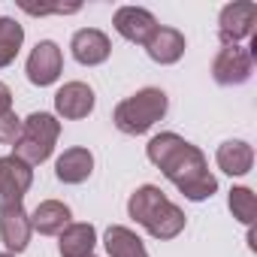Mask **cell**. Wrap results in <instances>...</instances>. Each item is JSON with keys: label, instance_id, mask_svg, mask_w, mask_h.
Here are the masks:
<instances>
[{"label": "cell", "instance_id": "cell-15", "mask_svg": "<svg viewBox=\"0 0 257 257\" xmlns=\"http://www.w3.org/2000/svg\"><path fill=\"white\" fill-rule=\"evenodd\" d=\"M215 161H218L221 173H227V176H245L254 167V149L248 143H242V140H227V143L218 146Z\"/></svg>", "mask_w": 257, "mask_h": 257}, {"label": "cell", "instance_id": "cell-25", "mask_svg": "<svg viewBox=\"0 0 257 257\" xmlns=\"http://www.w3.org/2000/svg\"><path fill=\"white\" fill-rule=\"evenodd\" d=\"M91 257H94V254H91Z\"/></svg>", "mask_w": 257, "mask_h": 257}, {"label": "cell", "instance_id": "cell-8", "mask_svg": "<svg viewBox=\"0 0 257 257\" xmlns=\"http://www.w3.org/2000/svg\"><path fill=\"white\" fill-rule=\"evenodd\" d=\"M61 70H64V55H61V49H58L52 40L37 43V49H34L31 58H28V79H31L34 85L46 88V85L58 82Z\"/></svg>", "mask_w": 257, "mask_h": 257}, {"label": "cell", "instance_id": "cell-4", "mask_svg": "<svg viewBox=\"0 0 257 257\" xmlns=\"http://www.w3.org/2000/svg\"><path fill=\"white\" fill-rule=\"evenodd\" d=\"M61 134V121L49 112H31L22 121V134L16 140V158L25 161L28 167H37L52 158L55 143Z\"/></svg>", "mask_w": 257, "mask_h": 257}, {"label": "cell", "instance_id": "cell-6", "mask_svg": "<svg viewBox=\"0 0 257 257\" xmlns=\"http://www.w3.org/2000/svg\"><path fill=\"white\" fill-rule=\"evenodd\" d=\"M31 182H34V170L25 161H19L16 155L0 158V209L22 206Z\"/></svg>", "mask_w": 257, "mask_h": 257}, {"label": "cell", "instance_id": "cell-5", "mask_svg": "<svg viewBox=\"0 0 257 257\" xmlns=\"http://www.w3.org/2000/svg\"><path fill=\"white\" fill-rule=\"evenodd\" d=\"M254 25H257V4L236 0V4H227L218 16V37L224 46H239V40L254 37Z\"/></svg>", "mask_w": 257, "mask_h": 257}, {"label": "cell", "instance_id": "cell-22", "mask_svg": "<svg viewBox=\"0 0 257 257\" xmlns=\"http://www.w3.org/2000/svg\"><path fill=\"white\" fill-rule=\"evenodd\" d=\"M19 134H22V118L13 109L4 112L0 115V146H16Z\"/></svg>", "mask_w": 257, "mask_h": 257}, {"label": "cell", "instance_id": "cell-1", "mask_svg": "<svg viewBox=\"0 0 257 257\" xmlns=\"http://www.w3.org/2000/svg\"><path fill=\"white\" fill-rule=\"evenodd\" d=\"M146 155L188 200L203 203L218 191V179L212 176L206 155L188 140H182L179 134H158L149 143Z\"/></svg>", "mask_w": 257, "mask_h": 257}, {"label": "cell", "instance_id": "cell-24", "mask_svg": "<svg viewBox=\"0 0 257 257\" xmlns=\"http://www.w3.org/2000/svg\"><path fill=\"white\" fill-rule=\"evenodd\" d=\"M0 257H16V254H10V251H0Z\"/></svg>", "mask_w": 257, "mask_h": 257}, {"label": "cell", "instance_id": "cell-16", "mask_svg": "<svg viewBox=\"0 0 257 257\" xmlns=\"http://www.w3.org/2000/svg\"><path fill=\"white\" fill-rule=\"evenodd\" d=\"M70 224V206L61 200H43L31 215V230L43 236H58Z\"/></svg>", "mask_w": 257, "mask_h": 257}, {"label": "cell", "instance_id": "cell-14", "mask_svg": "<svg viewBox=\"0 0 257 257\" xmlns=\"http://www.w3.org/2000/svg\"><path fill=\"white\" fill-rule=\"evenodd\" d=\"M146 52L155 64H176L185 55V37L176 28H158L152 34V40L146 43Z\"/></svg>", "mask_w": 257, "mask_h": 257}, {"label": "cell", "instance_id": "cell-18", "mask_svg": "<svg viewBox=\"0 0 257 257\" xmlns=\"http://www.w3.org/2000/svg\"><path fill=\"white\" fill-rule=\"evenodd\" d=\"M103 242H106L109 257H149V251H146L143 239H140L131 227H121V224L109 227Z\"/></svg>", "mask_w": 257, "mask_h": 257}, {"label": "cell", "instance_id": "cell-9", "mask_svg": "<svg viewBox=\"0 0 257 257\" xmlns=\"http://www.w3.org/2000/svg\"><path fill=\"white\" fill-rule=\"evenodd\" d=\"M112 25H115V31H118L124 40L140 43V46H146V43L152 40V34L161 28L158 19H155L149 10H143V7H121V10L115 13Z\"/></svg>", "mask_w": 257, "mask_h": 257}, {"label": "cell", "instance_id": "cell-2", "mask_svg": "<svg viewBox=\"0 0 257 257\" xmlns=\"http://www.w3.org/2000/svg\"><path fill=\"white\" fill-rule=\"evenodd\" d=\"M127 215L155 239H176L185 230V212L155 185H143L127 200Z\"/></svg>", "mask_w": 257, "mask_h": 257}, {"label": "cell", "instance_id": "cell-19", "mask_svg": "<svg viewBox=\"0 0 257 257\" xmlns=\"http://www.w3.org/2000/svg\"><path fill=\"white\" fill-rule=\"evenodd\" d=\"M25 43V28L16 19H0V67H10Z\"/></svg>", "mask_w": 257, "mask_h": 257}, {"label": "cell", "instance_id": "cell-12", "mask_svg": "<svg viewBox=\"0 0 257 257\" xmlns=\"http://www.w3.org/2000/svg\"><path fill=\"white\" fill-rule=\"evenodd\" d=\"M55 109H58V115H64L70 121L88 118L91 109H94V91L85 82H67L55 94Z\"/></svg>", "mask_w": 257, "mask_h": 257}, {"label": "cell", "instance_id": "cell-20", "mask_svg": "<svg viewBox=\"0 0 257 257\" xmlns=\"http://www.w3.org/2000/svg\"><path fill=\"white\" fill-rule=\"evenodd\" d=\"M227 206H230L233 218L251 230V224H254V218H257V197L251 194V188H233Z\"/></svg>", "mask_w": 257, "mask_h": 257}, {"label": "cell", "instance_id": "cell-11", "mask_svg": "<svg viewBox=\"0 0 257 257\" xmlns=\"http://www.w3.org/2000/svg\"><path fill=\"white\" fill-rule=\"evenodd\" d=\"M70 49H73V58H76L79 64H85V67L103 64V61L109 58V52H112L109 37H106L103 31H97V28H82V31H76Z\"/></svg>", "mask_w": 257, "mask_h": 257}, {"label": "cell", "instance_id": "cell-3", "mask_svg": "<svg viewBox=\"0 0 257 257\" xmlns=\"http://www.w3.org/2000/svg\"><path fill=\"white\" fill-rule=\"evenodd\" d=\"M167 106H170V100H167V94L161 88H143L134 97H127V100H121L115 106L112 121H115V127L121 134L140 137V134L152 131V127L167 115Z\"/></svg>", "mask_w": 257, "mask_h": 257}, {"label": "cell", "instance_id": "cell-7", "mask_svg": "<svg viewBox=\"0 0 257 257\" xmlns=\"http://www.w3.org/2000/svg\"><path fill=\"white\" fill-rule=\"evenodd\" d=\"M254 70V58L251 52H245L242 46H221V52L212 61V76L218 85H245L251 79Z\"/></svg>", "mask_w": 257, "mask_h": 257}, {"label": "cell", "instance_id": "cell-10", "mask_svg": "<svg viewBox=\"0 0 257 257\" xmlns=\"http://www.w3.org/2000/svg\"><path fill=\"white\" fill-rule=\"evenodd\" d=\"M0 239H4L10 254H22L31 242V215L25 206L0 209Z\"/></svg>", "mask_w": 257, "mask_h": 257}, {"label": "cell", "instance_id": "cell-21", "mask_svg": "<svg viewBox=\"0 0 257 257\" xmlns=\"http://www.w3.org/2000/svg\"><path fill=\"white\" fill-rule=\"evenodd\" d=\"M19 7H22L25 13H31V16H52V13L70 16V13H79V10H82L79 4H28V0H22Z\"/></svg>", "mask_w": 257, "mask_h": 257}, {"label": "cell", "instance_id": "cell-17", "mask_svg": "<svg viewBox=\"0 0 257 257\" xmlns=\"http://www.w3.org/2000/svg\"><path fill=\"white\" fill-rule=\"evenodd\" d=\"M94 245H97L94 224H67L61 230L58 251H61V257H91Z\"/></svg>", "mask_w": 257, "mask_h": 257}, {"label": "cell", "instance_id": "cell-23", "mask_svg": "<svg viewBox=\"0 0 257 257\" xmlns=\"http://www.w3.org/2000/svg\"><path fill=\"white\" fill-rule=\"evenodd\" d=\"M10 109H13V91H10L4 82H0V115L10 112Z\"/></svg>", "mask_w": 257, "mask_h": 257}, {"label": "cell", "instance_id": "cell-13", "mask_svg": "<svg viewBox=\"0 0 257 257\" xmlns=\"http://www.w3.org/2000/svg\"><path fill=\"white\" fill-rule=\"evenodd\" d=\"M91 173H94V155L88 149H67L55 164V176L64 185H82Z\"/></svg>", "mask_w": 257, "mask_h": 257}]
</instances>
